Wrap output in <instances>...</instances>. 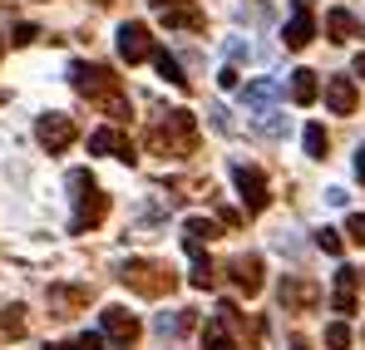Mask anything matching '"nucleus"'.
<instances>
[{
    "label": "nucleus",
    "mask_w": 365,
    "mask_h": 350,
    "mask_svg": "<svg viewBox=\"0 0 365 350\" xmlns=\"http://www.w3.org/2000/svg\"><path fill=\"white\" fill-rule=\"evenodd\" d=\"M69 84H74L79 94L99 99V104H104V114L114 118V123H123V118H128V99H123V89H119V74H114V69L74 59V64H69Z\"/></svg>",
    "instance_id": "1"
},
{
    "label": "nucleus",
    "mask_w": 365,
    "mask_h": 350,
    "mask_svg": "<svg viewBox=\"0 0 365 350\" xmlns=\"http://www.w3.org/2000/svg\"><path fill=\"white\" fill-rule=\"evenodd\" d=\"M148 148L163 153V158H187V153H197V118L187 114V109L158 114L153 128H148Z\"/></svg>",
    "instance_id": "2"
},
{
    "label": "nucleus",
    "mask_w": 365,
    "mask_h": 350,
    "mask_svg": "<svg viewBox=\"0 0 365 350\" xmlns=\"http://www.w3.org/2000/svg\"><path fill=\"white\" fill-rule=\"evenodd\" d=\"M69 197H74V222H69V232H94L104 217H109V192H99L94 187V173L89 168H74L69 173Z\"/></svg>",
    "instance_id": "3"
},
{
    "label": "nucleus",
    "mask_w": 365,
    "mask_h": 350,
    "mask_svg": "<svg viewBox=\"0 0 365 350\" xmlns=\"http://www.w3.org/2000/svg\"><path fill=\"white\" fill-rule=\"evenodd\" d=\"M119 282L128 292L138 296H168L178 287V277H173V267H163V262H148V257H133V262H123L119 267Z\"/></svg>",
    "instance_id": "4"
},
{
    "label": "nucleus",
    "mask_w": 365,
    "mask_h": 350,
    "mask_svg": "<svg viewBox=\"0 0 365 350\" xmlns=\"http://www.w3.org/2000/svg\"><path fill=\"white\" fill-rule=\"evenodd\" d=\"M232 182H237V197H242V207L257 217V212H267V202H272V192H267V177L257 173L252 163H232Z\"/></svg>",
    "instance_id": "5"
},
{
    "label": "nucleus",
    "mask_w": 365,
    "mask_h": 350,
    "mask_svg": "<svg viewBox=\"0 0 365 350\" xmlns=\"http://www.w3.org/2000/svg\"><path fill=\"white\" fill-rule=\"evenodd\" d=\"M99 336L114 341L119 350H128V346H133V336H138V316L123 311V306H104V311H99Z\"/></svg>",
    "instance_id": "6"
},
{
    "label": "nucleus",
    "mask_w": 365,
    "mask_h": 350,
    "mask_svg": "<svg viewBox=\"0 0 365 350\" xmlns=\"http://www.w3.org/2000/svg\"><path fill=\"white\" fill-rule=\"evenodd\" d=\"M74 118L69 114H40V123H35V138H40V148L45 153H64L69 143H74Z\"/></svg>",
    "instance_id": "7"
},
{
    "label": "nucleus",
    "mask_w": 365,
    "mask_h": 350,
    "mask_svg": "<svg viewBox=\"0 0 365 350\" xmlns=\"http://www.w3.org/2000/svg\"><path fill=\"white\" fill-rule=\"evenodd\" d=\"M277 301H282V311H316L321 306V287L306 282V277H282Z\"/></svg>",
    "instance_id": "8"
},
{
    "label": "nucleus",
    "mask_w": 365,
    "mask_h": 350,
    "mask_svg": "<svg viewBox=\"0 0 365 350\" xmlns=\"http://www.w3.org/2000/svg\"><path fill=\"white\" fill-rule=\"evenodd\" d=\"M153 55V35H148V25H138V20H123L119 25V59L123 64H138V59Z\"/></svg>",
    "instance_id": "9"
},
{
    "label": "nucleus",
    "mask_w": 365,
    "mask_h": 350,
    "mask_svg": "<svg viewBox=\"0 0 365 350\" xmlns=\"http://www.w3.org/2000/svg\"><path fill=\"white\" fill-rule=\"evenodd\" d=\"M316 35V20H311V0H292V25L282 30V45L287 50H306Z\"/></svg>",
    "instance_id": "10"
},
{
    "label": "nucleus",
    "mask_w": 365,
    "mask_h": 350,
    "mask_svg": "<svg viewBox=\"0 0 365 350\" xmlns=\"http://www.w3.org/2000/svg\"><path fill=\"white\" fill-rule=\"evenodd\" d=\"M356 104H361L356 79H351V74H331V79H326V109H331V114H356Z\"/></svg>",
    "instance_id": "11"
},
{
    "label": "nucleus",
    "mask_w": 365,
    "mask_h": 350,
    "mask_svg": "<svg viewBox=\"0 0 365 350\" xmlns=\"http://www.w3.org/2000/svg\"><path fill=\"white\" fill-rule=\"evenodd\" d=\"M89 153H104V158H123V163H133V148H128L123 128H94V133H89Z\"/></svg>",
    "instance_id": "12"
},
{
    "label": "nucleus",
    "mask_w": 365,
    "mask_h": 350,
    "mask_svg": "<svg viewBox=\"0 0 365 350\" xmlns=\"http://www.w3.org/2000/svg\"><path fill=\"white\" fill-rule=\"evenodd\" d=\"M277 99H282V84H277V79H252L242 89L247 114H267V109H277Z\"/></svg>",
    "instance_id": "13"
},
{
    "label": "nucleus",
    "mask_w": 365,
    "mask_h": 350,
    "mask_svg": "<svg viewBox=\"0 0 365 350\" xmlns=\"http://www.w3.org/2000/svg\"><path fill=\"white\" fill-rule=\"evenodd\" d=\"M232 287L247 292V296L262 292V257H257V252H242V257L232 262Z\"/></svg>",
    "instance_id": "14"
},
{
    "label": "nucleus",
    "mask_w": 365,
    "mask_h": 350,
    "mask_svg": "<svg viewBox=\"0 0 365 350\" xmlns=\"http://www.w3.org/2000/svg\"><path fill=\"white\" fill-rule=\"evenodd\" d=\"M158 20L168 25V30H202L207 25V15L192 5V0H178V5H168V10H158Z\"/></svg>",
    "instance_id": "15"
},
{
    "label": "nucleus",
    "mask_w": 365,
    "mask_h": 350,
    "mask_svg": "<svg viewBox=\"0 0 365 350\" xmlns=\"http://www.w3.org/2000/svg\"><path fill=\"white\" fill-rule=\"evenodd\" d=\"M89 306V287H50V311L55 316H74V311H84Z\"/></svg>",
    "instance_id": "16"
},
{
    "label": "nucleus",
    "mask_w": 365,
    "mask_h": 350,
    "mask_svg": "<svg viewBox=\"0 0 365 350\" xmlns=\"http://www.w3.org/2000/svg\"><path fill=\"white\" fill-rule=\"evenodd\" d=\"M331 306L341 311V316H356V267H336V296H331Z\"/></svg>",
    "instance_id": "17"
},
{
    "label": "nucleus",
    "mask_w": 365,
    "mask_h": 350,
    "mask_svg": "<svg viewBox=\"0 0 365 350\" xmlns=\"http://www.w3.org/2000/svg\"><path fill=\"white\" fill-rule=\"evenodd\" d=\"M316 94H321V79H316V69H292V104H316Z\"/></svg>",
    "instance_id": "18"
},
{
    "label": "nucleus",
    "mask_w": 365,
    "mask_h": 350,
    "mask_svg": "<svg viewBox=\"0 0 365 350\" xmlns=\"http://www.w3.org/2000/svg\"><path fill=\"white\" fill-rule=\"evenodd\" d=\"M192 326H197V311H163V316L153 321L158 336H182V331H192Z\"/></svg>",
    "instance_id": "19"
},
{
    "label": "nucleus",
    "mask_w": 365,
    "mask_h": 350,
    "mask_svg": "<svg viewBox=\"0 0 365 350\" xmlns=\"http://www.w3.org/2000/svg\"><path fill=\"white\" fill-rule=\"evenodd\" d=\"M326 35H331V40H356L361 25H356L351 10H326Z\"/></svg>",
    "instance_id": "20"
},
{
    "label": "nucleus",
    "mask_w": 365,
    "mask_h": 350,
    "mask_svg": "<svg viewBox=\"0 0 365 350\" xmlns=\"http://www.w3.org/2000/svg\"><path fill=\"white\" fill-rule=\"evenodd\" d=\"M187 252H192V277H187V282H192L197 292H207V287L217 282V272H212V262L202 257V242H187Z\"/></svg>",
    "instance_id": "21"
},
{
    "label": "nucleus",
    "mask_w": 365,
    "mask_h": 350,
    "mask_svg": "<svg viewBox=\"0 0 365 350\" xmlns=\"http://www.w3.org/2000/svg\"><path fill=\"white\" fill-rule=\"evenodd\" d=\"M148 59L158 64V74H163L168 84H178V89H187V74H182V69H178V59L168 55V50H158V45H153V55H148Z\"/></svg>",
    "instance_id": "22"
},
{
    "label": "nucleus",
    "mask_w": 365,
    "mask_h": 350,
    "mask_svg": "<svg viewBox=\"0 0 365 350\" xmlns=\"http://www.w3.org/2000/svg\"><path fill=\"white\" fill-rule=\"evenodd\" d=\"M302 143H306V158H326V148H331V138H326V128H321V123H306Z\"/></svg>",
    "instance_id": "23"
},
{
    "label": "nucleus",
    "mask_w": 365,
    "mask_h": 350,
    "mask_svg": "<svg viewBox=\"0 0 365 350\" xmlns=\"http://www.w3.org/2000/svg\"><path fill=\"white\" fill-rule=\"evenodd\" d=\"M25 331V306H0V336H20Z\"/></svg>",
    "instance_id": "24"
},
{
    "label": "nucleus",
    "mask_w": 365,
    "mask_h": 350,
    "mask_svg": "<svg viewBox=\"0 0 365 350\" xmlns=\"http://www.w3.org/2000/svg\"><path fill=\"white\" fill-rule=\"evenodd\" d=\"M182 237H187V242H212L217 227H212L207 217H187V222H182Z\"/></svg>",
    "instance_id": "25"
},
{
    "label": "nucleus",
    "mask_w": 365,
    "mask_h": 350,
    "mask_svg": "<svg viewBox=\"0 0 365 350\" xmlns=\"http://www.w3.org/2000/svg\"><path fill=\"white\" fill-rule=\"evenodd\" d=\"M257 128H262L267 138H282V133H287V114H277V109H267V114H257Z\"/></svg>",
    "instance_id": "26"
},
{
    "label": "nucleus",
    "mask_w": 365,
    "mask_h": 350,
    "mask_svg": "<svg viewBox=\"0 0 365 350\" xmlns=\"http://www.w3.org/2000/svg\"><path fill=\"white\" fill-rule=\"evenodd\" d=\"M326 346L331 350H351V326H346V321H331V326H326Z\"/></svg>",
    "instance_id": "27"
},
{
    "label": "nucleus",
    "mask_w": 365,
    "mask_h": 350,
    "mask_svg": "<svg viewBox=\"0 0 365 350\" xmlns=\"http://www.w3.org/2000/svg\"><path fill=\"white\" fill-rule=\"evenodd\" d=\"M99 346H104V336H99V331H84V336L69 341V346H45V350H99Z\"/></svg>",
    "instance_id": "28"
},
{
    "label": "nucleus",
    "mask_w": 365,
    "mask_h": 350,
    "mask_svg": "<svg viewBox=\"0 0 365 350\" xmlns=\"http://www.w3.org/2000/svg\"><path fill=\"white\" fill-rule=\"evenodd\" d=\"M316 247H321L326 257H341V247H346V242H341V237L331 232V227H321V232H316Z\"/></svg>",
    "instance_id": "29"
},
{
    "label": "nucleus",
    "mask_w": 365,
    "mask_h": 350,
    "mask_svg": "<svg viewBox=\"0 0 365 350\" xmlns=\"http://www.w3.org/2000/svg\"><path fill=\"white\" fill-rule=\"evenodd\" d=\"M346 237H351L356 247H365V212H351V222H346Z\"/></svg>",
    "instance_id": "30"
},
{
    "label": "nucleus",
    "mask_w": 365,
    "mask_h": 350,
    "mask_svg": "<svg viewBox=\"0 0 365 350\" xmlns=\"http://www.w3.org/2000/svg\"><path fill=\"white\" fill-rule=\"evenodd\" d=\"M35 40H40L35 25H15V30H10V45H35Z\"/></svg>",
    "instance_id": "31"
},
{
    "label": "nucleus",
    "mask_w": 365,
    "mask_h": 350,
    "mask_svg": "<svg viewBox=\"0 0 365 350\" xmlns=\"http://www.w3.org/2000/svg\"><path fill=\"white\" fill-rule=\"evenodd\" d=\"M207 114H212V128H217V133H232V118H227V109H222V104H212Z\"/></svg>",
    "instance_id": "32"
},
{
    "label": "nucleus",
    "mask_w": 365,
    "mask_h": 350,
    "mask_svg": "<svg viewBox=\"0 0 365 350\" xmlns=\"http://www.w3.org/2000/svg\"><path fill=\"white\" fill-rule=\"evenodd\" d=\"M217 84H222V89H237V64H222V69H217Z\"/></svg>",
    "instance_id": "33"
},
{
    "label": "nucleus",
    "mask_w": 365,
    "mask_h": 350,
    "mask_svg": "<svg viewBox=\"0 0 365 350\" xmlns=\"http://www.w3.org/2000/svg\"><path fill=\"white\" fill-rule=\"evenodd\" d=\"M326 202H331V207H346L351 192H346V187H326Z\"/></svg>",
    "instance_id": "34"
},
{
    "label": "nucleus",
    "mask_w": 365,
    "mask_h": 350,
    "mask_svg": "<svg viewBox=\"0 0 365 350\" xmlns=\"http://www.w3.org/2000/svg\"><path fill=\"white\" fill-rule=\"evenodd\" d=\"M227 55H232V59H247V55H252V45H247V40H227Z\"/></svg>",
    "instance_id": "35"
},
{
    "label": "nucleus",
    "mask_w": 365,
    "mask_h": 350,
    "mask_svg": "<svg viewBox=\"0 0 365 350\" xmlns=\"http://www.w3.org/2000/svg\"><path fill=\"white\" fill-rule=\"evenodd\" d=\"M356 177H361V182H365V148H361V153H356Z\"/></svg>",
    "instance_id": "36"
},
{
    "label": "nucleus",
    "mask_w": 365,
    "mask_h": 350,
    "mask_svg": "<svg viewBox=\"0 0 365 350\" xmlns=\"http://www.w3.org/2000/svg\"><path fill=\"white\" fill-rule=\"evenodd\" d=\"M356 79H365V55H356Z\"/></svg>",
    "instance_id": "37"
},
{
    "label": "nucleus",
    "mask_w": 365,
    "mask_h": 350,
    "mask_svg": "<svg viewBox=\"0 0 365 350\" xmlns=\"http://www.w3.org/2000/svg\"><path fill=\"white\" fill-rule=\"evenodd\" d=\"M148 5H158V10H168V5H178V0H148Z\"/></svg>",
    "instance_id": "38"
},
{
    "label": "nucleus",
    "mask_w": 365,
    "mask_h": 350,
    "mask_svg": "<svg viewBox=\"0 0 365 350\" xmlns=\"http://www.w3.org/2000/svg\"><path fill=\"white\" fill-rule=\"evenodd\" d=\"M292 350H311V346H306V341H302V336H297V341H292Z\"/></svg>",
    "instance_id": "39"
},
{
    "label": "nucleus",
    "mask_w": 365,
    "mask_h": 350,
    "mask_svg": "<svg viewBox=\"0 0 365 350\" xmlns=\"http://www.w3.org/2000/svg\"><path fill=\"white\" fill-rule=\"evenodd\" d=\"M356 282H361V287H365V272H356Z\"/></svg>",
    "instance_id": "40"
},
{
    "label": "nucleus",
    "mask_w": 365,
    "mask_h": 350,
    "mask_svg": "<svg viewBox=\"0 0 365 350\" xmlns=\"http://www.w3.org/2000/svg\"><path fill=\"white\" fill-rule=\"evenodd\" d=\"M94 5H114V0H94Z\"/></svg>",
    "instance_id": "41"
},
{
    "label": "nucleus",
    "mask_w": 365,
    "mask_h": 350,
    "mask_svg": "<svg viewBox=\"0 0 365 350\" xmlns=\"http://www.w3.org/2000/svg\"><path fill=\"white\" fill-rule=\"evenodd\" d=\"M0 50H5V40H0Z\"/></svg>",
    "instance_id": "42"
}]
</instances>
